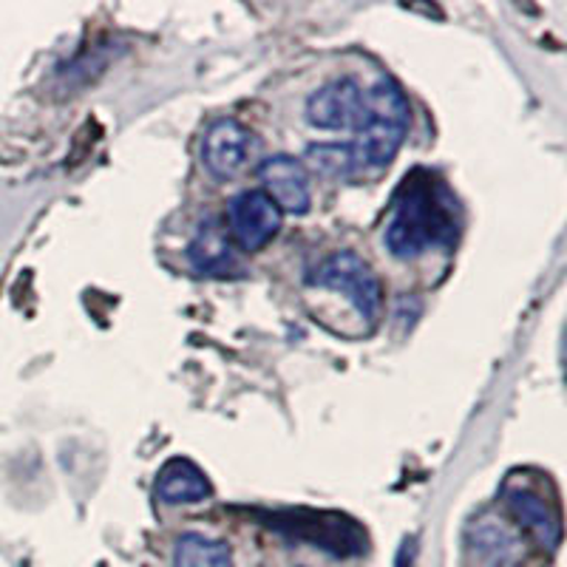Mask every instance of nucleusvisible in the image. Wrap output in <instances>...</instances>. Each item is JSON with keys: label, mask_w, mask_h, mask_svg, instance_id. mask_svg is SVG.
I'll return each instance as SVG.
<instances>
[{"label": "nucleus", "mask_w": 567, "mask_h": 567, "mask_svg": "<svg viewBox=\"0 0 567 567\" xmlns=\"http://www.w3.org/2000/svg\"><path fill=\"white\" fill-rule=\"evenodd\" d=\"M457 199L440 176L417 168L400 182L392 196L383 245L400 261H414L425 252L445 250L457 241Z\"/></svg>", "instance_id": "f257e3e1"}, {"label": "nucleus", "mask_w": 567, "mask_h": 567, "mask_svg": "<svg viewBox=\"0 0 567 567\" xmlns=\"http://www.w3.org/2000/svg\"><path fill=\"white\" fill-rule=\"evenodd\" d=\"M409 131V103L406 94L392 78H378L367 85L363 114L354 140L347 142L352 154L354 176L378 174L394 159Z\"/></svg>", "instance_id": "f03ea898"}, {"label": "nucleus", "mask_w": 567, "mask_h": 567, "mask_svg": "<svg viewBox=\"0 0 567 567\" xmlns=\"http://www.w3.org/2000/svg\"><path fill=\"white\" fill-rule=\"evenodd\" d=\"M310 292H332L341 296L354 318L361 336H369L378 327V318L383 310L381 281L372 267L352 250H336L321 258L307 276Z\"/></svg>", "instance_id": "7ed1b4c3"}, {"label": "nucleus", "mask_w": 567, "mask_h": 567, "mask_svg": "<svg viewBox=\"0 0 567 567\" xmlns=\"http://www.w3.org/2000/svg\"><path fill=\"white\" fill-rule=\"evenodd\" d=\"M503 505L508 519L542 548L556 550L561 542V511L548 480L530 471H514L503 483Z\"/></svg>", "instance_id": "20e7f679"}, {"label": "nucleus", "mask_w": 567, "mask_h": 567, "mask_svg": "<svg viewBox=\"0 0 567 567\" xmlns=\"http://www.w3.org/2000/svg\"><path fill=\"white\" fill-rule=\"evenodd\" d=\"M465 559L471 567H519L525 561V539L508 516L494 508L480 511L465 528Z\"/></svg>", "instance_id": "39448f33"}, {"label": "nucleus", "mask_w": 567, "mask_h": 567, "mask_svg": "<svg viewBox=\"0 0 567 567\" xmlns=\"http://www.w3.org/2000/svg\"><path fill=\"white\" fill-rule=\"evenodd\" d=\"M284 213L278 210L276 202L265 190H245L233 196L227 205L225 230L230 236L233 247L245 252H256L281 230Z\"/></svg>", "instance_id": "423d86ee"}, {"label": "nucleus", "mask_w": 567, "mask_h": 567, "mask_svg": "<svg viewBox=\"0 0 567 567\" xmlns=\"http://www.w3.org/2000/svg\"><path fill=\"white\" fill-rule=\"evenodd\" d=\"M367 85L354 78H338L312 91L303 116L318 131H354L361 123Z\"/></svg>", "instance_id": "0eeeda50"}, {"label": "nucleus", "mask_w": 567, "mask_h": 567, "mask_svg": "<svg viewBox=\"0 0 567 567\" xmlns=\"http://www.w3.org/2000/svg\"><path fill=\"white\" fill-rule=\"evenodd\" d=\"M252 156V134L233 116L216 120L202 142V162L216 179H233L247 168Z\"/></svg>", "instance_id": "6e6552de"}, {"label": "nucleus", "mask_w": 567, "mask_h": 567, "mask_svg": "<svg viewBox=\"0 0 567 567\" xmlns=\"http://www.w3.org/2000/svg\"><path fill=\"white\" fill-rule=\"evenodd\" d=\"M261 176V190L276 202L281 213H301L310 210L312 205V185H310V171L303 168V162L296 156L278 154L267 156L258 168Z\"/></svg>", "instance_id": "1a4fd4ad"}, {"label": "nucleus", "mask_w": 567, "mask_h": 567, "mask_svg": "<svg viewBox=\"0 0 567 567\" xmlns=\"http://www.w3.org/2000/svg\"><path fill=\"white\" fill-rule=\"evenodd\" d=\"M187 261L199 276H230L239 270V258L219 219H205L187 245Z\"/></svg>", "instance_id": "9d476101"}, {"label": "nucleus", "mask_w": 567, "mask_h": 567, "mask_svg": "<svg viewBox=\"0 0 567 567\" xmlns=\"http://www.w3.org/2000/svg\"><path fill=\"white\" fill-rule=\"evenodd\" d=\"M210 494L213 488L207 483L205 471L185 457L171 460L156 480V496L165 505H196L205 503Z\"/></svg>", "instance_id": "9b49d317"}, {"label": "nucleus", "mask_w": 567, "mask_h": 567, "mask_svg": "<svg viewBox=\"0 0 567 567\" xmlns=\"http://www.w3.org/2000/svg\"><path fill=\"white\" fill-rule=\"evenodd\" d=\"M174 567H233V554L221 539L182 534L174 548Z\"/></svg>", "instance_id": "f8f14e48"}]
</instances>
